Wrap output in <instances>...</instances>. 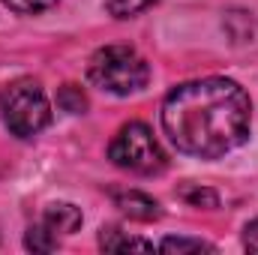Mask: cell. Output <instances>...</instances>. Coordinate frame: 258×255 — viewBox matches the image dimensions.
<instances>
[{
  "label": "cell",
  "instance_id": "1",
  "mask_svg": "<svg viewBox=\"0 0 258 255\" xmlns=\"http://www.w3.org/2000/svg\"><path fill=\"white\" fill-rule=\"evenodd\" d=\"M252 126V99L231 78L177 84L162 102V129L180 153L219 159L237 150Z\"/></svg>",
  "mask_w": 258,
  "mask_h": 255
},
{
  "label": "cell",
  "instance_id": "2",
  "mask_svg": "<svg viewBox=\"0 0 258 255\" xmlns=\"http://www.w3.org/2000/svg\"><path fill=\"white\" fill-rule=\"evenodd\" d=\"M87 78L105 93L132 96L147 87L150 66L129 45H105V48L93 51V57L87 63Z\"/></svg>",
  "mask_w": 258,
  "mask_h": 255
},
{
  "label": "cell",
  "instance_id": "3",
  "mask_svg": "<svg viewBox=\"0 0 258 255\" xmlns=\"http://www.w3.org/2000/svg\"><path fill=\"white\" fill-rule=\"evenodd\" d=\"M0 114L6 129L18 138H33L51 123L48 96L33 78H15L0 87Z\"/></svg>",
  "mask_w": 258,
  "mask_h": 255
},
{
  "label": "cell",
  "instance_id": "4",
  "mask_svg": "<svg viewBox=\"0 0 258 255\" xmlns=\"http://www.w3.org/2000/svg\"><path fill=\"white\" fill-rule=\"evenodd\" d=\"M108 159L117 168L132 171V174H144V177L159 174L168 162L159 141L153 138L150 126L141 123V120H129L117 129V135L108 144Z\"/></svg>",
  "mask_w": 258,
  "mask_h": 255
},
{
  "label": "cell",
  "instance_id": "5",
  "mask_svg": "<svg viewBox=\"0 0 258 255\" xmlns=\"http://www.w3.org/2000/svg\"><path fill=\"white\" fill-rule=\"evenodd\" d=\"M111 201H114V207H120L126 213L129 219H138V222H153V219L162 216L159 201L141 189H111Z\"/></svg>",
  "mask_w": 258,
  "mask_h": 255
},
{
  "label": "cell",
  "instance_id": "6",
  "mask_svg": "<svg viewBox=\"0 0 258 255\" xmlns=\"http://www.w3.org/2000/svg\"><path fill=\"white\" fill-rule=\"evenodd\" d=\"M81 207H75V204H69V201H54V204H48L45 207V213H42V225L45 228H51L57 237L60 234H75L78 228H81Z\"/></svg>",
  "mask_w": 258,
  "mask_h": 255
},
{
  "label": "cell",
  "instance_id": "7",
  "mask_svg": "<svg viewBox=\"0 0 258 255\" xmlns=\"http://www.w3.org/2000/svg\"><path fill=\"white\" fill-rule=\"evenodd\" d=\"M99 246H102L105 252H153V243H150V240L135 237V234H126V231L117 228V225L102 228Z\"/></svg>",
  "mask_w": 258,
  "mask_h": 255
},
{
  "label": "cell",
  "instance_id": "8",
  "mask_svg": "<svg viewBox=\"0 0 258 255\" xmlns=\"http://www.w3.org/2000/svg\"><path fill=\"white\" fill-rule=\"evenodd\" d=\"M222 27L228 33V39L237 42V45L252 42V36H255V18L246 9H228L225 18H222Z\"/></svg>",
  "mask_w": 258,
  "mask_h": 255
},
{
  "label": "cell",
  "instance_id": "9",
  "mask_svg": "<svg viewBox=\"0 0 258 255\" xmlns=\"http://www.w3.org/2000/svg\"><path fill=\"white\" fill-rule=\"evenodd\" d=\"M159 252L168 255H186V252H216L213 243L201 240V237H165L159 243Z\"/></svg>",
  "mask_w": 258,
  "mask_h": 255
},
{
  "label": "cell",
  "instance_id": "10",
  "mask_svg": "<svg viewBox=\"0 0 258 255\" xmlns=\"http://www.w3.org/2000/svg\"><path fill=\"white\" fill-rule=\"evenodd\" d=\"M24 246H27L30 252H51V249H57V234H54L51 228H45L42 222H36V225L27 228Z\"/></svg>",
  "mask_w": 258,
  "mask_h": 255
},
{
  "label": "cell",
  "instance_id": "11",
  "mask_svg": "<svg viewBox=\"0 0 258 255\" xmlns=\"http://www.w3.org/2000/svg\"><path fill=\"white\" fill-rule=\"evenodd\" d=\"M177 195H180L189 207H204V210H216V207H219V195H216L213 189H207V186H198V183L180 186Z\"/></svg>",
  "mask_w": 258,
  "mask_h": 255
},
{
  "label": "cell",
  "instance_id": "12",
  "mask_svg": "<svg viewBox=\"0 0 258 255\" xmlns=\"http://www.w3.org/2000/svg\"><path fill=\"white\" fill-rule=\"evenodd\" d=\"M57 105L69 114H84L87 111V96H84V90L78 84H63L57 90Z\"/></svg>",
  "mask_w": 258,
  "mask_h": 255
},
{
  "label": "cell",
  "instance_id": "13",
  "mask_svg": "<svg viewBox=\"0 0 258 255\" xmlns=\"http://www.w3.org/2000/svg\"><path fill=\"white\" fill-rule=\"evenodd\" d=\"M153 3H159V0H105V9L114 18H135L138 12L150 9Z\"/></svg>",
  "mask_w": 258,
  "mask_h": 255
},
{
  "label": "cell",
  "instance_id": "14",
  "mask_svg": "<svg viewBox=\"0 0 258 255\" xmlns=\"http://www.w3.org/2000/svg\"><path fill=\"white\" fill-rule=\"evenodd\" d=\"M3 3L18 15H39V12L57 6V0H3Z\"/></svg>",
  "mask_w": 258,
  "mask_h": 255
},
{
  "label": "cell",
  "instance_id": "15",
  "mask_svg": "<svg viewBox=\"0 0 258 255\" xmlns=\"http://www.w3.org/2000/svg\"><path fill=\"white\" fill-rule=\"evenodd\" d=\"M243 246L249 252H258V219H252L246 228H243Z\"/></svg>",
  "mask_w": 258,
  "mask_h": 255
}]
</instances>
